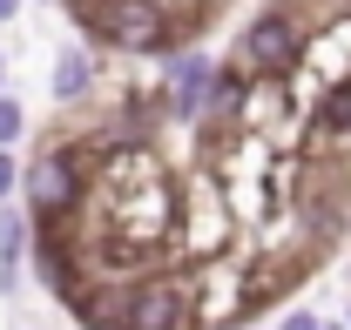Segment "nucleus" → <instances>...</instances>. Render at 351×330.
<instances>
[{
  "mask_svg": "<svg viewBox=\"0 0 351 330\" xmlns=\"http://www.w3.org/2000/svg\"><path fill=\"white\" fill-rule=\"evenodd\" d=\"M0 94H7V47H0Z\"/></svg>",
  "mask_w": 351,
  "mask_h": 330,
  "instance_id": "13",
  "label": "nucleus"
},
{
  "mask_svg": "<svg viewBox=\"0 0 351 330\" xmlns=\"http://www.w3.org/2000/svg\"><path fill=\"white\" fill-rule=\"evenodd\" d=\"M34 263V216L27 203H0V270H27Z\"/></svg>",
  "mask_w": 351,
  "mask_h": 330,
  "instance_id": "7",
  "label": "nucleus"
},
{
  "mask_svg": "<svg viewBox=\"0 0 351 330\" xmlns=\"http://www.w3.org/2000/svg\"><path fill=\"white\" fill-rule=\"evenodd\" d=\"M122 330H196V283L189 270H149L129 283V324Z\"/></svg>",
  "mask_w": 351,
  "mask_h": 330,
  "instance_id": "3",
  "label": "nucleus"
},
{
  "mask_svg": "<svg viewBox=\"0 0 351 330\" xmlns=\"http://www.w3.org/2000/svg\"><path fill=\"white\" fill-rule=\"evenodd\" d=\"M95 75H101V61H95L88 47H61L54 68H47V94H54V108H82L88 94H95Z\"/></svg>",
  "mask_w": 351,
  "mask_h": 330,
  "instance_id": "6",
  "label": "nucleus"
},
{
  "mask_svg": "<svg viewBox=\"0 0 351 330\" xmlns=\"http://www.w3.org/2000/svg\"><path fill=\"white\" fill-rule=\"evenodd\" d=\"M345 324H351V310H345Z\"/></svg>",
  "mask_w": 351,
  "mask_h": 330,
  "instance_id": "15",
  "label": "nucleus"
},
{
  "mask_svg": "<svg viewBox=\"0 0 351 330\" xmlns=\"http://www.w3.org/2000/svg\"><path fill=\"white\" fill-rule=\"evenodd\" d=\"M21 7H27V0H0V27H7V21H14Z\"/></svg>",
  "mask_w": 351,
  "mask_h": 330,
  "instance_id": "12",
  "label": "nucleus"
},
{
  "mask_svg": "<svg viewBox=\"0 0 351 330\" xmlns=\"http://www.w3.org/2000/svg\"><path fill=\"white\" fill-rule=\"evenodd\" d=\"M68 317L82 330H122L129 324V283H108V277H88L82 296L68 303Z\"/></svg>",
  "mask_w": 351,
  "mask_h": 330,
  "instance_id": "5",
  "label": "nucleus"
},
{
  "mask_svg": "<svg viewBox=\"0 0 351 330\" xmlns=\"http://www.w3.org/2000/svg\"><path fill=\"white\" fill-rule=\"evenodd\" d=\"M277 330H324V317L304 310V303H291V310H277Z\"/></svg>",
  "mask_w": 351,
  "mask_h": 330,
  "instance_id": "10",
  "label": "nucleus"
},
{
  "mask_svg": "<svg viewBox=\"0 0 351 330\" xmlns=\"http://www.w3.org/2000/svg\"><path fill=\"white\" fill-rule=\"evenodd\" d=\"M311 54V27L298 14V0H270L257 7L243 27H237V61L257 75V81H291Z\"/></svg>",
  "mask_w": 351,
  "mask_h": 330,
  "instance_id": "1",
  "label": "nucleus"
},
{
  "mask_svg": "<svg viewBox=\"0 0 351 330\" xmlns=\"http://www.w3.org/2000/svg\"><path fill=\"white\" fill-rule=\"evenodd\" d=\"M27 189V162H14V149H0V203H14Z\"/></svg>",
  "mask_w": 351,
  "mask_h": 330,
  "instance_id": "9",
  "label": "nucleus"
},
{
  "mask_svg": "<svg viewBox=\"0 0 351 330\" xmlns=\"http://www.w3.org/2000/svg\"><path fill=\"white\" fill-rule=\"evenodd\" d=\"M324 330H351V324H324Z\"/></svg>",
  "mask_w": 351,
  "mask_h": 330,
  "instance_id": "14",
  "label": "nucleus"
},
{
  "mask_svg": "<svg viewBox=\"0 0 351 330\" xmlns=\"http://www.w3.org/2000/svg\"><path fill=\"white\" fill-rule=\"evenodd\" d=\"M14 290H21V270H0V303H7Z\"/></svg>",
  "mask_w": 351,
  "mask_h": 330,
  "instance_id": "11",
  "label": "nucleus"
},
{
  "mask_svg": "<svg viewBox=\"0 0 351 330\" xmlns=\"http://www.w3.org/2000/svg\"><path fill=\"white\" fill-rule=\"evenodd\" d=\"M27 135V108H21V94H0V149H14Z\"/></svg>",
  "mask_w": 351,
  "mask_h": 330,
  "instance_id": "8",
  "label": "nucleus"
},
{
  "mask_svg": "<svg viewBox=\"0 0 351 330\" xmlns=\"http://www.w3.org/2000/svg\"><path fill=\"white\" fill-rule=\"evenodd\" d=\"M88 189H95V162L82 155V142H47L41 155L27 162V189H21V203L34 223H75L88 203Z\"/></svg>",
  "mask_w": 351,
  "mask_h": 330,
  "instance_id": "2",
  "label": "nucleus"
},
{
  "mask_svg": "<svg viewBox=\"0 0 351 330\" xmlns=\"http://www.w3.org/2000/svg\"><path fill=\"white\" fill-rule=\"evenodd\" d=\"M217 68L203 47H176L162 61V88H169V122H203L210 115V94H217Z\"/></svg>",
  "mask_w": 351,
  "mask_h": 330,
  "instance_id": "4",
  "label": "nucleus"
}]
</instances>
